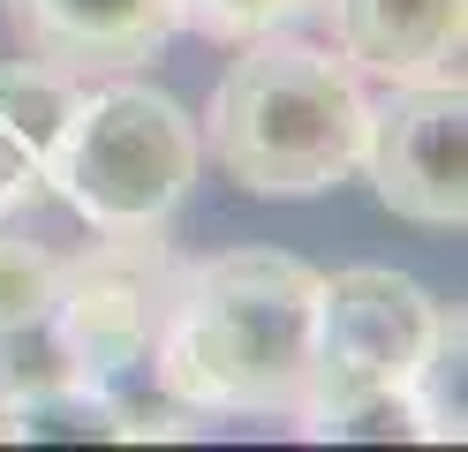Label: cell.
I'll list each match as a JSON object with an SVG mask.
<instances>
[{
    "label": "cell",
    "instance_id": "cell-1",
    "mask_svg": "<svg viewBox=\"0 0 468 452\" xmlns=\"http://www.w3.org/2000/svg\"><path fill=\"white\" fill-rule=\"evenodd\" d=\"M317 271L287 249H219L174 264L152 384L197 415H295L317 340Z\"/></svg>",
    "mask_w": 468,
    "mask_h": 452
},
{
    "label": "cell",
    "instance_id": "cell-2",
    "mask_svg": "<svg viewBox=\"0 0 468 452\" xmlns=\"http://www.w3.org/2000/svg\"><path fill=\"white\" fill-rule=\"evenodd\" d=\"M370 99L356 68L325 46H303L287 30L242 38V60L219 76L204 143L227 181L250 196H317L363 173Z\"/></svg>",
    "mask_w": 468,
    "mask_h": 452
},
{
    "label": "cell",
    "instance_id": "cell-3",
    "mask_svg": "<svg viewBox=\"0 0 468 452\" xmlns=\"http://www.w3.org/2000/svg\"><path fill=\"white\" fill-rule=\"evenodd\" d=\"M204 159L197 121L152 83H83L61 143H53L46 189L61 196L91 234L122 226H166L189 196Z\"/></svg>",
    "mask_w": 468,
    "mask_h": 452
},
{
    "label": "cell",
    "instance_id": "cell-4",
    "mask_svg": "<svg viewBox=\"0 0 468 452\" xmlns=\"http://www.w3.org/2000/svg\"><path fill=\"white\" fill-rule=\"evenodd\" d=\"M438 324V301L408 279V271L386 264H356L340 279L317 287V340H310V384L295 422L317 430L340 407L378 400V392H400L416 354Z\"/></svg>",
    "mask_w": 468,
    "mask_h": 452
},
{
    "label": "cell",
    "instance_id": "cell-5",
    "mask_svg": "<svg viewBox=\"0 0 468 452\" xmlns=\"http://www.w3.org/2000/svg\"><path fill=\"white\" fill-rule=\"evenodd\" d=\"M174 294V249L159 226L99 234L53 279V324L91 384H129L152 370V340Z\"/></svg>",
    "mask_w": 468,
    "mask_h": 452
},
{
    "label": "cell",
    "instance_id": "cell-6",
    "mask_svg": "<svg viewBox=\"0 0 468 452\" xmlns=\"http://www.w3.org/2000/svg\"><path fill=\"white\" fill-rule=\"evenodd\" d=\"M363 173L386 211L408 226H461L468 219V99L461 83H393L370 106Z\"/></svg>",
    "mask_w": 468,
    "mask_h": 452
},
{
    "label": "cell",
    "instance_id": "cell-7",
    "mask_svg": "<svg viewBox=\"0 0 468 452\" xmlns=\"http://www.w3.org/2000/svg\"><path fill=\"white\" fill-rule=\"evenodd\" d=\"M8 30L31 60H53L91 83L152 60L182 30V8L174 0H8Z\"/></svg>",
    "mask_w": 468,
    "mask_h": 452
},
{
    "label": "cell",
    "instance_id": "cell-8",
    "mask_svg": "<svg viewBox=\"0 0 468 452\" xmlns=\"http://www.w3.org/2000/svg\"><path fill=\"white\" fill-rule=\"evenodd\" d=\"M333 53L386 83H461V0H317Z\"/></svg>",
    "mask_w": 468,
    "mask_h": 452
},
{
    "label": "cell",
    "instance_id": "cell-9",
    "mask_svg": "<svg viewBox=\"0 0 468 452\" xmlns=\"http://www.w3.org/2000/svg\"><path fill=\"white\" fill-rule=\"evenodd\" d=\"M113 437H129L113 384H53L0 407V445H113Z\"/></svg>",
    "mask_w": 468,
    "mask_h": 452
},
{
    "label": "cell",
    "instance_id": "cell-10",
    "mask_svg": "<svg viewBox=\"0 0 468 452\" xmlns=\"http://www.w3.org/2000/svg\"><path fill=\"white\" fill-rule=\"evenodd\" d=\"M461 377H468V317L461 310H438L416 370H408V384H400L408 407H416V422H423V445H461V430H468Z\"/></svg>",
    "mask_w": 468,
    "mask_h": 452
},
{
    "label": "cell",
    "instance_id": "cell-11",
    "mask_svg": "<svg viewBox=\"0 0 468 452\" xmlns=\"http://www.w3.org/2000/svg\"><path fill=\"white\" fill-rule=\"evenodd\" d=\"M53 384H91L76 370V354L61 340V324H53V310L0 324V407L31 400V392H53Z\"/></svg>",
    "mask_w": 468,
    "mask_h": 452
},
{
    "label": "cell",
    "instance_id": "cell-12",
    "mask_svg": "<svg viewBox=\"0 0 468 452\" xmlns=\"http://www.w3.org/2000/svg\"><path fill=\"white\" fill-rule=\"evenodd\" d=\"M53 279H61L53 249H38L31 234H0V324L53 310Z\"/></svg>",
    "mask_w": 468,
    "mask_h": 452
},
{
    "label": "cell",
    "instance_id": "cell-13",
    "mask_svg": "<svg viewBox=\"0 0 468 452\" xmlns=\"http://www.w3.org/2000/svg\"><path fill=\"white\" fill-rule=\"evenodd\" d=\"M182 8L189 30H204V38H265V30H287L295 16H310L317 0H174Z\"/></svg>",
    "mask_w": 468,
    "mask_h": 452
}]
</instances>
